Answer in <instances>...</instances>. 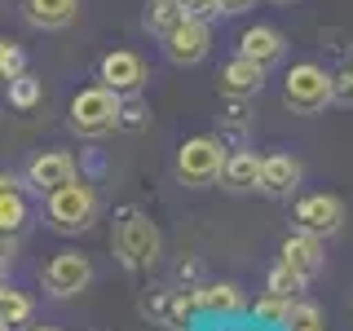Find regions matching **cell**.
Wrapping results in <instances>:
<instances>
[{"label": "cell", "mask_w": 353, "mask_h": 331, "mask_svg": "<svg viewBox=\"0 0 353 331\" xmlns=\"http://www.w3.org/2000/svg\"><path fill=\"white\" fill-rule=\"evenodd\" d=\"M110 248H115V257L128 265V270H150L154 261H159L163 252V239H159V225L141 212L137 203L119 208L115 212V225H110Z\"/></svg>", "instance_id": "cell-1"}, {"label": "cell", "mask_w": 353, "mask_h": 331, "mask_svg": "<svg viewBox=\"0 0 353 331\" xmlns=\"http://www.w3.org/2000/svg\"><path fill=\"white\" fill-rule=\"evenodd\" d=\"M44 217H49V230H58V234H84L97 221L93 185H84V181L58 185L53 194H44Z\"/></svg>", "instance_id": "cell-2"}, {"label": "cell", "mask_w": 353, "mask_h": 331, "mask_svg": "<svg viewBox=\"0 0 353 331\" xmlns=\"http://www.w3.org/2000/svg\"><path fill=\"white\" fill-rule=\"evenodd\" d=\"M119 110H124V93H115L106 84L80 88L71 97V128L80 137H106V132L119 128Z\"/></svg>", "instance_id": "cell-3"}, {"label": "cell", "mask_w": 353, "mask_h": 331, "mask_svg": "<svg viewBox=\"0 0 353 331\" xmlns=\"http://www.w3.org/2000/svg\"><path fill=\"white\" fill-rule=\"evenodd\" d=\"M283 102L296 110V115H318V110L336 106L331 102V71H323V66L314 62H301L287 71L283 80Z\"/></svg>", "instance_id": "cell-4"}, {"label": "cell", "mask_w": 353, "mask_h": 331, "mask_svg": "<svg viewBox=\"0 0 353 331\" xmlns=\"http://www.w3.org/2000/svg\"><path fill=\"white\" fill-rule=\"evenodd\" d=\"M225 159L230 154L216 137H190L176 150V177H181V185H212L225 177Z\"/></svg>", "instance_id": "cell-5"}, {"label": "cell", "mask_w": 353, "mask_h": 331, "mask_svg": "<svg viewBox=\"0 0 353 331\" xmlns=\"http://www.w3.org/2000/svg\"><path fill=\"white\" fill-rule=\"evenodd\" d=\"M40 283L53 301H71V296H80L84 287L93 283V261L80 257V252H58V257L40 270Z\"/></svg>", "instance_id": "cell-6"}, {"label": "cell", "mask_w": 353, "mask_h": 331, "mask_svg": "<svg viewBox=\"0 0 353 331\" xmlns=\"http://www.w3.org/2000/svg\"><path fill=\"white\" fill-rule=\"evenodd\" d=\"M292 221H296V230H309V234H318V239H331V234L345 230V199H336L327 190L305 194L301 203H296Z\"/></svg>", "instance_id": "cell-7"}, {"label": "cell", "mask_w": 353, "mask_h": 331, "mask_svg": "<svg viewBox=\"0 0 353 331\" xmlns=\"http://www.w3.org/2000/svg\"><path fill=\"white\" fill-rule=\"evenodd\" d=\"M194 309H199L194 292H172V287H150L146 301H141V314L154 318V323L168 327V331H185Z\"/></svg>", "instance_id": "cell-8"}, {"label": "cell", "mask_w": 353, "mask_h": 331, "mask_svg": "<svg viewBox=\"0 0 353 331\" xmlns=\"http://www.w3.org/2000/svg\"><path fill=\"white\" fill-rule=\"evenodd\" d=\"M22 181H27L36 194H53L58 185L75 181V159H71L66 150H40V154H31Z\"/></svg>", "instance_id": "cell-9"}, {"label": "cell", "mask_w": 353, "mask_h": 331, "mask_svg": "<svg viewBox=\"0 0 353 331\" xmlns=\"http://www.w3.org/2000/svg\"><path fill=\"white\" fill-rule=\"evenodd\" d=\"M208 44H212V31H208L203 18H190L185 14L181 22H176L172 36H163V49H168V58L176 66H194L208 58Z\"/></svg>", "instance_id": "cell-10"}, {"label": "cell", "mask_w": 353, "mask_h": 331, "mask_svg": "<svg viewBox=\"0 0 353 331\" xmlns=\"http://www.w3.org/2000/svg\"><path fill=\"white\" fill-rule=\"evenodd\" d=\"M97 80L106 88H115V93H141V84H146V62L137 58L132 49H115L106 53L102 62H97Z\"/></svg>", "instance_id": "cell-11"}, {"label": "cell", "mask_w": 353, "mask_h": 331, "mask_svg": "<svg viewBox=\"0 0 353 331\" xmlns=\"http://www.w3.org/2000/svg\"><path fill=\"white\" fill-rule=\"evenodd\" d=\"M265 71H270V66H261L256 58H248V53H239V58H230L225 66H221L216 88L225 97H256L261 84H265Z\"/></svg>", "instance_id": "cell-12"}, {"label": "cell", "mask_w": 353, "mask_h": 331, "mask_svg": "<svg viewBox=\"0 0 353 331\" xmlns=\"http://www.w3.org/2000/svg\"><path fill=\"white\" fill-rule=\"evenodd\" d=\"M279 261H283V265H292V270L309 283L318 270H323V239L309 234V230H296V234H287L283 252H279Z\"/></svg>", "instance_id": "cell-13"}, {"label": "cell", "mask_w": 353, "mask_h": 331, "mask_svg": "<svg viewBox=\"0 0 353 331\" xmlns=\"http://www.w3.org/2000/svg\"><path fill=\"white\" fill-rule=\"evenodd\" d=\"M301 185V159L292 154H265V168H261V190L274 199H287Z\"/></svg>", "instance_id": "cell-14"}, {"label": "cell", "mask_w": 353, "mask_h": 331, "mask_svg": "<svg viewBox=\"0 0 353 331\" xmlns=\"http://www.w3.org/2000/svg\"><path fill=\"white\" fill-rule=\"evenodd\" d=\"M27 22L31 27H44V31H62L80 18V0H27Z\"/></svg>", "instance_id": "cell-15"}, {"label": "cell", "mask_w": 353, "mask_h": 331, "mask_svg": "<svg viewBox=\"0 0 353 331\" xmlns=\"http://www.w3.org/2000/svg\"><path fill=\"white\" fill-rule=\"evenodd\" d=\"M261 168H265V154L252 150H230L225 159V190H261Z\"/></svg>", "instance_id": "cell-16"}, {"label": "cell", "mask_w": 353, "mask_h": 331, "mask_svg": "<svg viewBox=\"0 0 353 331\" xmlns=\"http://www.w3.org/2000/svg\"><path fill=\"white\" fill-rule=\"evenodd\" d=\"M239 53L256 58L261 66H274V62L283 58V31H274V27H248L239 36Z\"/></svg>", "instance_id": "cell-17"}, {"label": "cell", "mask_w": 353, "mask_h": 331, "mask_svg": "<svg viewBox=\"0 0 353 331\" xmlns=\"http://www.w3.org/2000/svg\"><path fill=\"white\" fill-rule=\"evenodd\" d=\"M194 301H199V309H208V314H239V309L248 305L234 283H199Z\"/></svg>", "instance_id": "cell-18"}, {"label": "cell", "mask_w": 353, "mask_h": 331, "mask_svg": "<svg viewBox=\"0 0 353 331\" xmlns=\"http://www.w3.org/2000/svg\"><path fill=\"white\" fill-rule=\"evenodd\" d=\"M22 225H27V203H22V194H18V177H5V181H0V230H5V239H9V234H18Z\"/></svg>", "instance_id": "cell-19"}, {"label": "cell", "mask_w": 353, "mask_h": 331, "mask_svg": "<svg viewBox=\"0 0 353 331\" xmlns=\"http://www.w3.org/2000/svg\"><path fill=\"white\" fill-rule=\"evenodd\" d=\"M181 18H185V5H181V0H150V5H146V31H154L159 40L172 36Z\"/></svg>", "instance_id": "cell-20"}, {"label": "cell", "mask_w": 353, "mask_h": 331, "mask_svg": "<svg viewBox=\"0 0 353 331\" xmlns=\"http://www.w3.org/2000/svg\"><path fill=\"white\" fill-rule=\"evenodd\" d=\"M22 323H31V296L18 287H0V327L14 331Z\"/></svg>", "instance_id": "cell-21"}, {"label": "cell", "mask_w": 353, "mask_h": 331, "mask_svg": "<svg viewBox=\"0 0 353 331\" xmlns=\"http://www.w3.org/2000/svg\"><path fill=\"white\" fill-rule=\"evenodd\" d=\"M292 309H296V296L265 292L261 301H256V318H265V323H283V327H287V318H292Z\"/></svg>", "instance_id": "cell-22"}, {"label": "cell", "mask_w": 353, "mask_h": 331, "mask_svg": "<svg viewBox=\"0 0 353 331\" xmlns=\"http://www.w3.org/2000/svg\"><path fill=\"white\" fill-rule=\"evenodd\" d=\"M301 287H305V279L292 270V265H283V261L274 265V270H270V279H265V292H279V296H296Z\"/></svg>", "instance_id": "cell-23"}, {"label": "cell", "mask_w": 353, "mask_h": 331, "mask_svg": "<svg viewBox=\"0 0 353 331\" xmlns=\"http://www.w3.org/2000/svg\"><path fill=\"white\" fill-rule=\"evenodd\" d=\"M36 102H40V80H36V75H18V80H9V106L31 110Z\"/></svg>", "instance_id": "cell-24"}, {"label": "cell", "mask_w": 353, "mask_h": 331, "mask_svg": "<svg viewBox=\"0 0 353 331\" xmlns=\"http://www.w3.org/2000/svg\"><path fill=\"white\" fill-rule=\"evenodd\" d=\"M287 331H323V309L314 301H296L292 318H287Z\"/></svg>", "instance_id": "cell-25"}, {"label": "cell", "mask_w": 353, "mask_h": 331, "mask_svg": "<svg viewBox=\"0 0 353 331\" xmlns=\"http://www.w3.org/2000/svg\"><path fill=\"white\" fill-rule=\"evenodd\" d=\"M146 119H150V110H146V102H141L137 93H128V97H124V110H119V128L137 132V128H146Z\"/></svg>", "instance_id": "cell-26"}, {"label": "cell", "mask_w": 353, "mask_h": 331, "mask_svg": "<svg viewBox=\"0 0 353 331\" xmlns=\"http://www.w3.org/2000/svg\"><path fill=\"white\" fill-rule=\"evenodd\" d=\"M0 75L5 80H18V75H27V58H22V49L18 44H0Z\"/></svg>", "instance_id": "cell-27"}, {"label": "cell", "mask_w": 353, "mask_h": 331, "mask_svg": "<svg viewBox=\"0 0 353 331\" xmlns=\"http://www.w3.org/2000/svg\"><path fill=\"white\" fill-rule=\"evenodd\" d=\"M331 102L336 106H353V66L331 75Z\"/></svg>", "instance_id": "cell-28"}, {"label": "cell", "mask_w": 353, "mask_h": 331, "mask_svg": "<svg viewBox=\"0 0 353 331\" xmlns=\"http://www.w3.org/2000/svg\"><path fill=\"white\" fill-rule=\"evenodd\" d=\"M185 14H190V18H203V22H212L216 14H225V9H221V0H185Z\"/></svg>", "instance_id": "cell-29"}, {"label": "cell", "mask_w": 353, "mask_h": 331, "mask_svg": "<svg viewBox=\"0 0 353 331\" xmlns=\"http://www.w3.org/2000/svg\"><path fill=\"white\" fill-rule=\"evenodd\" d=\"M252 5H256V0H221L225 14H243V9H252Z\"/></svg>", "instance_id": "cell-30"}, {"label": "cell", "mask_w": 353, "mask_h": 331, "mask_svg": "<svg viewBox=\"0 0 353 331\" xmlns=\"http://www.w3.org/2000/svg\"><path fill=\"white\" fill-rule=\"evenodd\" d=\"M31 331H58V327H31Z\"/></svg>", "instance_id": "cell-31"}, {"label": "cell", "mask_w": 353, "mask_h": 331, "mask_svg": "<svg viewBox=\"0 0 353 331\" xmlns=\"http://www.w3.org/2000/svg\"><path fill=\"white\" fill-rule=\"evenodd\" d=\"M181 5H185V0H181Z\"/></svg>", "instance_id": "cell-32"}]
</instances>
